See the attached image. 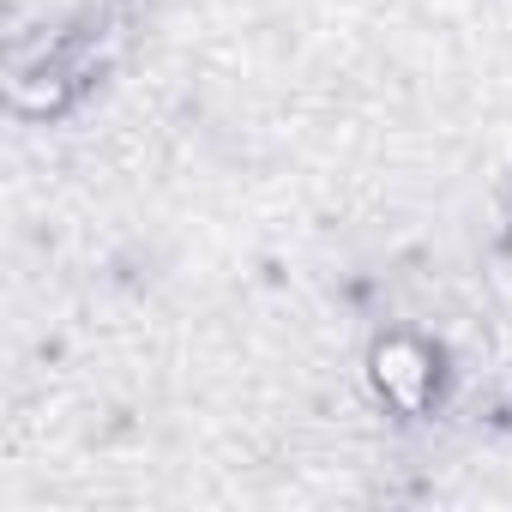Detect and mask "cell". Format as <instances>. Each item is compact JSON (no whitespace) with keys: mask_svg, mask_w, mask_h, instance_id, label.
Returning a JSON list of instances; mask_svg holds the SVG:
<instances>
[{"mask_svg":"<svg viewBox=\"0 0 512 512\" xmlns=\"http://www.w3.org/2000/svg\"><path fill=\"white\" fill-rule=\"evenodd\" d=\"M368 386L392 416H428L440 398V350L422 332H386L368 344Z\"/></svg>","mask_w":512,"mask_h":512,"instance_id":"cell-1","label":"cell"},{"mask_svg":"<svg viewBox=\"0 0 512 512\" xmlns=\"http://www.w3.org/2000/svg\"><path fill=\"white\" fill-rule=\"evenodd\" d=\"M500 241H506V253H512V217H506V235H500Z\"/></svg>","mask_w":512,"mask_h":512,"instance_id":"cell-2","label":"cell"}]
</instances>
